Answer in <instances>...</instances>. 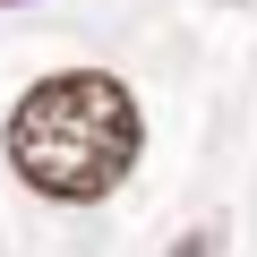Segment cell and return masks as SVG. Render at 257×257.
I'll return each instance as SVG.
<instances>
[{"mask_svg":"<svg viewBox=\"0 0 257 257\" xmlns=\"http://www.w3.org/2000/svg\"><path fill=\"white\" fill-rule=\"evenodd\" d=\"M138 146H146L138 94L111 69H52L9 111V172L52 206L111 197L128 180V163H138Z\"/></svg>","mask_w":257,"mask_h":257,"instance_id":"6da1fadb","label":"cell"},{"mask_svg":"<svg viewBox=\"0 0 257 257\" xmlns=\"http://www.w3.org/2000/svg\"><path fill=\"white\" fill-rule=\"evenodd\" d=\"M163 257H223V231H214V223H197V231H180Z\"/></svg>","mask_w":257,"mask_h":257,"instance_id":"7a4b0ae2","label":"cell"},{"mask_svg":"<svg viewBox=\"0 0 257 257\" xmlns=\"http://www.w3.org/2000/svg\"><path fill=\"white\" fill-rule=\"evenodd\" d=\"M0 9H9V0H0Z\"/></svg>","mask_w":257,"mask_h":257,"instance_id":"3957f363","label":"cell"}]
</instances>
